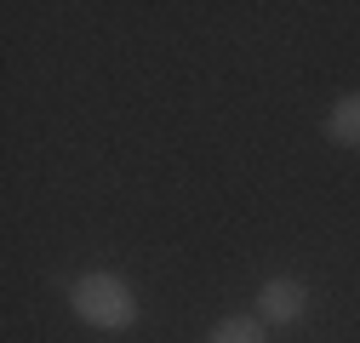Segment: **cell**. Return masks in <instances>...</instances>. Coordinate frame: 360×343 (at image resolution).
<instances>
[{"label":"cell","instance_id":"obj_1","mask_svg":"<svg viewBox=\"0 0 360 343\" xmlns=\"http://www.w3.org/2000/svg\"><path fill=\"white\" fill-rule=\"evenodd\" d=\"M69 309L92 332H131L138 326V292H131V280L115 275V269H92V275L69 280Z\"/></svg>","mask_w":360,"mask_h":343},{"label":"cell","instance_id":"obj_2","mask_svg":"<svg viewBox=\"0 0 360 343\" xmlns=\"http://www.w3.org/2000/svg\"><path fill=\"white\" fill-rule=\"evenodd\" d=\"M309 315V286L297 275H269L257 286V321L263 326H297Z\"/></svg>","mask_w":360,"mask_h":343},{"label":"cell","instance_id":"obj_3","mask_svg":"<svg viewBox=\"0 0 360 343\" xmlns=\"http://www.w3.org/2000/svg\"><path fill=\"white\" fill-rule=\"evenodd\" d=\"M326 138L338 149H360V92H343L332 109H326Z\"/></svg>","mask_w":360,"mask_h":343},{"label":"cell","instance_id":"obj_4","mask_svg":"<svg viewBox=\"0 0 360 343\" xmlns=\"http://www.w3.org/2000/svg\"><path fill=\"white\" fill-rule=\"evenodd\" d=\"M206 343H269V332H263L257 315H223V321L206 332Z\"/></svg>","mask_w":360,"mask_h":343}]
</instances>
